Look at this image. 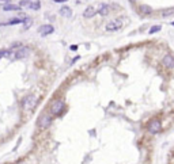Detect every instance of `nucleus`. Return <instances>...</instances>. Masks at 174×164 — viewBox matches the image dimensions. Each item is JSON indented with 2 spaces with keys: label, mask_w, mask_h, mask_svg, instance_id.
<instances>
[{
  "label": "nucleus",
  "mask_w": 174,
  "mask_h": 164,
  "mask_svg": "<svg viewBox=\"0 0 174 164\" xmlns=\"http://www.w3.org/2000/svg\"><path fill=\"white\" fill-rule=\"evenodd\" d=\"M97 14V8L95 7H92V5H88L86 7V10L83 11V16L87 18V19H90V18H94V15Z\"/></svg>",
  "instance_id": "6e6552de"
},
{
  "label": "nucleus",
  "mask_w": 174,
  "mask_h": 164,
  "mask_svg": "<svg viewBox=\"0 0 174 164\" xmlns=\"http://www.w3.org/2000/svg\"><path fill=\"white\" fill-rule=\"evenodd\" d=\"M11 3V0H0V5L1 7H4V5H7V4H10Z\"/></svg>",
  "instance_id": "6ab92c4d"
},
{
  "label": "nucleus",
  "mask_w": 174,
  "mask_h": 164,
  "mask_svg": "<svg viewBox=\"0 0 174 164\" xmlns=\"http://www.w3.org/2000/svg\"><path fill=\"white\" fill-rule=\"evenodd\" d=\"M64 1H68V0H54V3H64Z\"/></svg>",
  "instance_id": "aec40b11"
},
{
  "label": "nucleus",
  "mask_w": 174,
  "mask_h": 164,
  "mask_svg": "<svg viewBox=\"0 0 174 164\" xmlns=\"http://www.w3.org/2000/svg\"><path fill=\"white\" fill-rule=\"evenodd\" d=\"M159 130H160V121L158 118L151 119L150 124H148V132L151 134H156V133H159Z\"/></svg>",
  "instance_id": "20e7f679"
},
{
  "label": "nucleus",
  "mask_w": 174,
  "mask_h": 164,
  "mask_svg": "<svg viewBox=\"0 0 174 164\" xmlns=\"http://www.w3.org/2000/svg\"><path fill=\"white\" fill-rule=\"evenodd\" d=\"M64 109V101L61 99H57V101H54L52 105H50V111H52V114H60Z\"/></svg>",
  "instance_id": "39448f33"
},
{
  "label": "nucleus",
  "mask_w": 174,
  "mask_h": 164,
  "mask_svg": "<svg viewBox=\"0 0 174 164\" xmlns=\"http://www.w3.org/2000/svg\"><path fill=\"white\" fill-rule=\"evenodd\" d=\"M29 54H30L29 48H19L15 52L14 57L15 58H26V57H29Z\"/></svg>",
  "instance_id": "423d86ee"
},
{
  "label": "nucleus",
  "mask_w": 174,
  "mask_h": 164,
  "mask_svg": "<svg viewBox=\"0 0 174 164\" xmlns=\"http://www.w3.org/2000/svg\"><path fill=\"white\" fill-rule=\"evenodd\" d=\"M139 10H140V12L143 15H150L151 12H152V8L148 7V5H140V7H139Z\"/></svg>",
  "instance_id": "ddd939ff"
},
{
  "label": "nucleus",
  "mask_w": 174,
  "mask_h": 164,
  "mask_svg": "<svg viewBox=\"0 0 174 164\" xmlns=\"http://www.w3.org/2000/svg\"><path fill=\"white\" fill-rule=\"evenodd\" d=\"M30 5H31V1L30 0H20L19 7H27V8H30Z\"/></svg>",
  "instance_id": "4468645a"
},
{
  "label": "nucleus",
  "mask_w": 174,
  "mask_h": 164,
  "mask_svg": "<svg viewBox=\"0 0 174 164\" xmlns=\"http://www.w3.org/2000/svg\"><path fill=\"white\" fill-rule=\"evenodd\" d=\"M35 106H37V98L34 95H29L22 101V107L24 111H31Z\"/></svg>",
  "instance_id": "f257e3e1"
},
{
  "label": "nucleus",
  "mask_w": 174,
  "mask_h": 164,
  "mask_svg": "<svg viewBox=\"0 0 174 164\" xmlns=\"http://www.w3.org/2000/svg\"><path fill=\"white\" fill-rule=\"evenodd\" d=\"M163 65L166 68H174V57L171 56V54H166L163 57Z\"/></svg>",
  "instance_id": "1a4fd4ad"
},
{
  "label": "nucleus",
  "mask_w": 174,
  "mask_h": 164,
  "mask_svg": "<svg viewBox=\"0 0 174 164\" xmlns=\"http://www.w3.org/2000/svg\"><path fill=\"white\" fill-rule=\"evenodd\" d=\"M52 122V117L50 114H42V115L38 118V128L39 129H46Z\"/></svg>",
  "instance_id": "7ed1b4c3"
},
{
  "label": "nucleus",
  "mask_w": 174,
  "mask_h": 164,
  "mask_svg": "<svg viewBox=\"0 0 174 164\" xmlns=\"http://www.w3.org/2000/svg\"><path fill=\"white\" fill-rule=\"evenodd\" d=\"M60 15L64 16V18H71V16H72V10H71L69 7H65V5H64V7L60 8Z\"/></svg>",
  "instance_id": "9b49d317"
},
{
  "label": "nucleus",
  "mask_w": 174,
  "mask_h": 164,
  "mask_svg": "<svg viewBox=\"0 0 174 164\" xmlns=\"http://www.w3.org/2000/svg\"><path fill=\"white\" fill-rule=\"evenodd\" d=\"M53 30L54 29H53V26H52V24H43V26H41V27L38 29V33L45 37V35H49V34L53 33Z\"/></svg>",
  "instance_id": "0eeeda50"
},
{
  "label": "nucleus",
  "mask_w": 174,
  "mask_h": 164,
  "mask_svg": "<svg viewBox=\"0 0 174 164\" xmlns=\"http://www.w3.org/2000/svg\"><path fill=\"white\" fill-rule=\"evenodd\" d=\"M171 24H173V26H174V22H173V23H171Z\"/></svg>",
  "instance_id": "5701e85b"
},
{
  "label": "nucleus",
  "mask_w": 174,
  "mask_h": 164,
  "mask_svg": "<svg viewBox=\"0 0 174 164\" xmlns=\"http://www.w3.org/2000/svg\"><path fill=\"white\" fill-rule=\"evenodd\" d=\"M173 14H174V8H171V10H164L162 12V16H169V15H173Z\"/></svg>",
  "instance_id": "dca6fc26"
},
{
  "label": "nucleus",
  "mask_w": 174,
  "mask_h": 164,
  "mask_svg": "<svg viewBox=\"0 0 174 164\" xmlns=\"http://www.w3.org/2000/svg\"><path fill=\"white\" fill-rule=\"evenodd\" d=\"M121 27H122V20H121V19H114V20H111V22H109V23L106 24L105 30L109 31V33H113V31L120 30Z\"/></svg>",
  "instance_id": "f03ea898"
},
{
  "label": "nucleus",
  "mask_w": 174,
  "mask_h": 164,
  "mask_svg": "<svg viewBox=\"0 0 174 164\" xmlns=\"http://www.w3.org/2000/svg\"><path fill=\"white\" fill-rule=\"evenodd\" d=\"M160 29H162V26H154V27H151V29H150V31H148V33L154 34V33H156V31H159Z\"/></svg>",
  "instance_id": "f3484780"
},
{
  "label": "nucleus",
  "mask_w": 174,
  "mask_h": 164,
  "mask_svg": "<svg viewBox=\"0 0 174 164\" xmlns=\"http://www.w3.org/2000/svg\"><path fill=\"white\" fill-rule=\"evenodd\" d=\"M129 1H130V3H135V0H129Z\"/></svg>",
  "instance_id": "4be33fe9"
},
{
  "label": "nucleus",
  "mask_w": 174,
  "mask_h": 164,
  "mask_svg": "<svg viewBox=\"0 0 174 164\" xmlns=\"http://www.w3.org/2000/svg\"><path fill=\"white\" fill-rule=\"evenodd\" d=\"M39 7H41V3L39 1H31V5H30V8L31 10H39Z\"/></svg>",
  "instance_id": "2eb2a0df"
},
{
  "label": "nucleus",
  "mask_w": 174,
  "mask_h": 164,
  "mask_svg": "<svg viewBox=\"0 0 174 164\" xmlns=\"http://www.w3.org/2000/svg\"><path fill=\"white\" fill-rule=\"evenodd\" d=\"M23 23H24V27L27 29V27H30V26H31V19H30V18H24Z\"/></svg>",
  "instance_id": "a211bd4d"
},
{
  "label": "nucleus",
  "mask_w": 174,
  "mask_h": 164,
  "mask_svg": "<svg viewBox=\"0 0 174 164\" xmlns=\"http://www.w3.org/2000/svg\"><path fill=\"white\" fill-rule=\"evenodd\" d=\"M22 7H19V5H15V4H7V5H4L3 7V10L4 11H19Z\"/></svg>",
  "instance_id": "f8f14e48"
},
{
  "label": "nucleus",
  "mask_w": 174,
  "mask_h": 164,
  "mask_svg": "<svg viewBox=\"0 0 174 164\" xmlns=\"http://www.w3.org/2000/svg\"><path fill=\"white\" fill-rule=\"evenodd\" d=\"M97 12H98L99 15H102V16H106V15L109 14V5H107V4H103V3H101V4L98 5Z\"/></svg>",
  "instance_id": "9d476101"
},
{
  "label": "nucleus",
  "mask_w": 174,
  "mask_h": 164,
  "mask_svg": "<svg viewBox=\"0 0 174 164\" xmlns=\"http://www.w3.org/2000/svg\"><path fill=\"white\" fill-rule=\"evenodd\" d=\"M76 49H77L76 45H72V46H71V50H76Z\"/></svg>",
  "instance_id": "412c9836"
}]
</instances>
